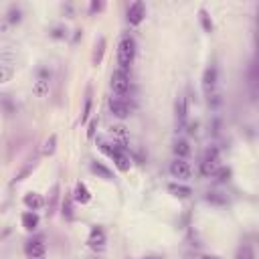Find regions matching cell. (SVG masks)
Here are the masks:
<instances>
[{
	"instance_id": "1",
	"label": "cell",
	"mask_w": 259,
	"mask_h": 259,
	"mask_svg": "<svg viewBox=\"0 0 259 259\" xmlns=\"http://www.w3.org/2000/svg\"><path fill=\"white\" fill-rule=\"evenodd\" d=\"M100 148H101V152H105L107 156L114 160V164L118 166L120 172H128L132 168V156H130V152L126 150L124 144H120V142H114V144L101 142Z\"/></svg>"
},
{
	"instance_id": "2",
	"label": "cell",
	"mask_w": 259,
	"mask_h": 259,
	"mask_svg": "<svg viewBox=\"0 0 259 259\" xmlns=\"http://www.w3.org/2000/svg\"><path fill=\"white\" fill-rule=\"evenodd\" d=\"M136 39L132 35H124L120 39V45H118V69L130 73V67L136 59Z\"/></svg>"
},
{
	"instance_id": "3",
	"label": "cell",
	"mask_w": 259,
	"mask_h": 259,
	"mask_svg": "<svg viewBox=\"0 0 259 259\" xmlns=\"http://www.w3.org/2000/svg\"><path fill=\"white\" fill-rule=\"evenodd\" d=\"M219 160H221V152L217 146H209L207 152H204L202 160H200V176H204V179H211V176L217 172V168H219Z\"/></svg>"
},
{
	"instance_id": "4",
	"label": "cell",
	"mask_w": 259,
	"mask_h": 259,
	"mask_svg": "<svg viewBox=\"0 0 259 259\" xmlns=\"http://www.w3.org/2000/svg\"><path fill=\"white\" fill-rule=\"evenodd\" d=\"M217 83H219V69H217V65H209L207 69L202 71V79H200L202 91H204V95H207V98L215 93Z\"/></svg>"
},
{
	"instance_id": "5",
	"label": "cell",
	"mask_w": 259,
	"mask_h": 259,
	"mask_svg": "<svg viewBox=\"0 0 259 259\" xmlns=\"http://www.w3.org/2000/svg\"><path fill=\"white\" fill-rule=\"evenodd\" d=\"M112 91L118 95V98H126L128 91H130V73L116 69L112 73Z\"/></svg>"
},
{
	"instance_id": "6",
	"label": "cell",
	"mask_w": 259,
	"mask_h": 259,
	"mask_svg": "<svg viewBox=\"0 0 259 259\" xmlns=\"http://www.w3.org/2000/svg\"><path fill=\"white\" fill-rule=\"evenodd\" d=\"M146 19V4L142 2V0H136V2H132L128 6V12H126V20L128 24L132 26H140Z\"/></svg>"
},
{
	"instance_id": "7",
	"label": "cell",
	"mask_w": 259,
	"mask_h": 259,
	"mask_svg": "<svg viewBox=\"0 0 259 259\" xmlns=\"http://www.w3.org/2000/svg\"><path fill=\"white\" fill-rule=\"evenodd\" d=\"M105 243H107V235H105V229L95 225L89 231V237H87V245L93 251H103L105 249Z\"/></svg>"
},
{
	"instance_id": "8",
	"label": "cell",
	"mask_w": 259,
	"mask_h": 259,
	"mask_svg": "<svg viewBox=\"0 0 259 259\" xmlns=\"http://www.w3.org/2000/svg\"><path fill=\"white\" fill-rule=\"evenodd\" d=\"M168 170H170V176L176 180H188L190 176H193V166H190L186 160H180V158H176Z\"/></svg>"
},
{
	"instance_id": "9",
	"label": "cell",
	"mask_w": 259,
	"mask_h": 259,
	"mask_svg": "<svg viewBox=\"0 0 259 259\" xmlns=\"http://www.w3.org/2000/svg\"><path fill=\"white\" fill-rule=\"evenodd\" d=\"M110 112L118 118V120H128L132 116V105L124 100V98H112L110 100Z\"/></svg>"
},
{
	"instance_id": "10",
	"label": "cell",
	"mask_w": 259,
	"mask_h": 259,
	"mask_svg": "<svg viewBox=\"0 0 259 259\" xmlns=\"http://www.w3.org/2000/svg\"><path fill=\"white\" fill-rule=\"evenodd\" d=\"M24 253L29 259H47V245L40 239H31L24 245Z\"/></svg>"
},
{
	"instance_id": "11",
	"label": "cell",
	"mask_w": 259,
	"mask_h": 259,
	"mask_svg": "<svg viewBox=\"0 0 259 259\" xmlns=\"http://www.w3.org/2000/svg\"><path fill=\"white\" fill-rule=\"evenodd\" d=\"M174 116H176V128L184 130L186 120H188V101H186L184 95H180V98L176 100V103H174Z\"/></svg>"
},
{
	"instance_id": "12",
	"label": "cell",
	"mask_w": 259,
	"mask_h": 259,
	"mask_svg": "<svg viewBox=\"0 0 259 259\" xmlns=\"http://www.w3.org/2000/svg\"><path fill=\"white\" fill-rule=\"evenodd\" d=\"M71 197H73V200L77 202V204H89L91 202V199H93V195H91V190L87 188V184L85 182H77L75 184V188L71 190Z\"/></svg>"
},
{
	"instance_id": "13",
	"label": "cell",
	"mask_w": 259,
	"mask_h": 259,
	"mask_svg": "<svg viewBox=\"0 0 259 259\" xmlns=\"http://www.w3.org/2000/svg\"><path fill=\"white\" fill-rule=\"evenodd\" d=\"M20 223H22V229L26 231V233H33V231H37L39 225H40V217L35 211H24L20 215Z\"/></svg>"
},
{
	"instance_id": "14",
	"label": "cell",
	"mask_w": 259,
	"mask_h": 259,
	"mask_svg": "<svg viewBox=\"0 0 259 259\" xmlns=\"http://www.w3.org/2000/svg\"><path fill=\"white\" fill-rule=\"evenodd\" d=\"M22 202H24V207L29 209V211H40L47 204V200L43 199V195H39V193H26L22 197Z\"/></svg>"
},
{
	"instance_id": "15",
	"label": "cell",
	"mask_w": 259,
	"mask_h": 259,
	"mask_svg": "<svg viewBox=\"0 0 259 259\" xmlns=\"http://www.w3.org/2000/svg\"><path fill=\"white\" fill-rule=\"evenodd\" d=\"M73 204H75V200H73L71 193H65L63 200H61V217H63V221H67V223L75 219V211H73Z\"/></svg>"
},
{
	"instance_id": "16",
	"label": "cell",
	"mask_w": 259,
	"mask_h": 259,
	"mask_svg": "<svg viewBox=\"0 0 259 259\" xmlns=\"http://www.w3.org/2000/svg\"><path fill=\"white\" fill-rule=\"evenodd\" d=\"M172 152L176 158H180V160H186L190 154H193V148H190V142L184 140V138H179L174 144H172Z\"/></svg>"
},
{
	"instance_id": "17",
	"label": "cell",
	"mask_w": 259,
	"mask_h": 259,
	"mask_svg": "<svg viewBox=\"0 0 259 259\" xmlns=\"http://www.w3.org/2000/svg\"><path fill=\"white\" fill-rule=\"evenodd\" d=\"M168 193H170L172 197H176V199L184 200V199H190V197H193V188L186 186V184H180V182H170V184H168Z\"/></svg>"
},
{
	"instance_id": "18",
	"label": "cell",
	"mask_w": 259,
	"mask_h": 259,
	"mask_svg": "<svg viewBox=\"0 0 259 259\" xmlns=\"http://www.w3.org/2000/svg\"><path fill=\"white\" fill-rule=\"evenodd\" d=\"M89 170L98 176V179H103V180H114V172L107 168L103 162H98V160H93L91 164H89Z\"/></svg>"
},
{
	"instance_id": "19",
	"label": "cell",
	"mask_w": 259,
	"mask_h": 259,
	"mask_svg": "<svg viewBox=\"0 0 259 259\" xmlns=\"http://www.w3.org/2000/svg\"><path fill=\"white\" fill-rule=\"evenodd\" d=\"M59 199H61V184L59 182H55L53 184V188H51V195H49V217H53L57 213V204H59Z\"/></svg>"
},
{
	"instance_id": "20",
	"label": "cell",
	"mask_w": 259,
	"mask_h": 259,
	"mask_svg": "<svg viewBox=\"0 0 259 259\" xmlns=\"http://www.w3.org/2000/svg\"><path fill=\"white\" fill-rule=\"evenodd\" d=\"M105 47H107V40L105 37H100V40L95 43V49H93V55H91V63L98 67L101 61H103V55H105Z\"/></svg>"
},
{
	"instance_id": "21",
	"label": "cell",
	"mask_w": 259,
	"mask_h": 259,
	"mask_svg": "<svg viewBox=\"0 0 259 259\" xmlns=\"http://www.w3.org/2000/svg\"><path fill=\"white\" fill-rule=\"evenodd\" d=\"M91 107H93V91H91V87H87L83 112H81V124H87V121H89V118H91Z\"/></svg>"
},
{
	"instance_id": "22",
	"label": "cell",
	"mask_w": 259,
	"mask_h": 259,
	"mask_svg": "<svg viewBox=\"0 0 259 259\" xmlns=\"http://www.w3.org/2000/svg\"><path fill=\"white\" fill-rule=\"evenodd\" d=\"M204 200H207L209 204H215V207H225V204H229L227 195L219 193V190H211V193H207Z\"/></svg>"
},
{
	"instance_id": "23",
	"label": "cell",
	"mask_w": 259,
	"mask_h": 259,
	"mask_svg": "<svg viewBox=\"0 0 259 259\" xmlns=\"http://www.w3.org/2000/svg\"><path fill=\"white\" fill-rule=\"evenodd\" d=\"M22 17H24V12H22V8L20 6H17V4H12L8 10H6V20H8V24H20L22 22Z\"/></svg>"
},
{
	"instance_id": "24",
	"label": "cell",
	"mask_w": 259,
	"mask_h": 259,
	"mask_svg": "<svg viewBox=\"0 0 259 259\" xmlns=\"http://www.w3.org/2000/svg\"><path fill=\"white\" fill-rule=\"evenodd\" d=\"M199 20H200V26H202V31L204 33H215V22H213V19H211V15L204 8H200L199 10Z\"/></svg>"
},
{
	"instance_id": "25",
	"label": "cell",
	"mask_w": 259,
	"mask_h": 259,
	"mask_svg": "<svg viewBox=\"0 0 259 259\" xmlns=\"http://www.w3.org/2000/svg\"><path fill=\"white\" fill-rule=\"evenodd\" d=\"M0 110H2L4 116H12L17 112V105L12 101L10 95H0Z\"/></svg>"
},
{
	"instance_id": "26",
	"label": "cell",
	"mask_w": 259,
	"mask_h": 259,
	"mask_svg": "<svg viewBox=\"0 0 259 259\" xmlns=\"http://www.w3.org/2000/svg\"><path fill=\"white\" fill-rule=\"evenodd\" d=\"M49 89H51V81H40V79H37L35 83H33V93L37 95V98H47Z\"/></svg>"
},
{
	"instance_id": "27",
	"label": "cell",
	"mask_w": 259,
	"mask_h": 259,
	"mask_svg": "<svg viewBox=\"0 0 259 259\" xmlns=\"http://www.w3.org/2000/svg\"><path fill=\"white\" fill-rule=\"evenodd\" d=\"M110 132H112V136L116 138V142H120V144H126L128 138H130V134H128L126 126H112Z\"/></svg>"
},
{
	"instance_id": "28",
	"label": "cell",
	"mask_w": 259,
	"mask_h": 259,
	"mask_svg": "<svg viewBox=\"0 0 259 259\" xmlns=\"http://www.w3.org/2000/svg\"><path fill=\"white\" fill-rule=\"evenodd\" d=\"M57 150V134H51L43 144V156H53Z\"/></svg>"
},
{
	"instance_id": "29",
	"label": "cell",
	"mask_w": 259,
	"mask_h": 259,
	"mask_svg": "<svg viewBox=\"0 0 259 259\" xmlns=\"http://www.w3.org/2000/svg\"><path fill=\"white\" fill-rule=\"evenodd\" d=\"M231 176H233V170H231L229 166H219L217 172L213 174V179H217V182H229Z\"/></svg>"
},
{
	"instance_id": "30",
	"label": "cell",
	"mask_w": 259,
	"mask_h": 259,
	"mask_svg": "<svg viewBox=\"0 0 259 259\" xmlns=\"http://www.w3.org/2000/svg\"><path fill=\"white\" fill-rule=\"evenodd\" d=\"M235 259H255V251H253V247L251 245H241V247L235 251Z\"/></svg>"
},
{
	"instance_id": "31",
	"label": "cell",
	"mask_w": 259,
	"mask_h": 259,
	"mask_svg": "<svg viewBox=\"0 0 259 259\" xmlns=\"http://www.w3.org/2000/svg\"><path fill=\"white\" fill-rule=\"evenodd\" d=\"M33 170H35V162H29V164H24V166L17 172V176H15V180H12V182H22L24 179H29V174H33Z\"/></svg>"
},
{
	"instance_id": "32",
	"label": "cell",
	"mask_w": 259,
	"mask_h": 259,
	"mask_svg": "<svg viewBox=\"0 0 259 259\" xmlns=\"http://www.w3.org/2000/svg\"><path fill=\"white\" fill-rule=\"evenodd\" d=\"M12 77H15V69L6 63H0V83H6Z\"/></svg>"
},
{
	"instance_id": "33",
	"label": "cell",
	"mask_w": 259,
	"mask_h": 259,
	"mask_svg": "<svg viewBox=\"0 0 259 259\" xmlns=\"http://www.w3.org/2000/svg\"><path fill=\"white\" fill-rule=\"evenodd\" d=\"M67 29L65 26H53V29L49 31V39H53V40H65L67 39Z\"/></svg>"
},
{
	"instance_id": "34",
	"label": "cell",
	"mask_w": 259,
	"mask_h": 259,
	"mask_svg": "<svg viewBox=\"0 0 259 259\" xmlns=\"http://www.w3.org/2000/svg\"><path fill=\"white\" fill-rule=\"evenodd\" d=\"M98 124H100V120L98 118H91L87 121V140H93L95 138V132H98Z\"/></svg>"
},
{
	"instance_id": "35",
	"label": "cell",
	"mask_w": 259,
	"mask_h": 259,
	"mask_svg": "<svg viewBox=\"0 0 259 259\" xmlns=\"http://www.w3.org/2000/svg\"><path fill=\"white\" fill-rule=\"evenodd\" d=\"M51 69L49 67H45V65H40L39 69H37V79H40V81H51Z\"/></svg>"
},
{
	"instance_id": "36",
	"label": "cell",
	"mask_w": 259,
	"mask_h": 259,
	"mask_svg": "<svg viewBox=\"0 0 259 259\" xmlns=\"http://www.w3.org/2000/svg\"><path fill=\"white\" fill-rule=\"evenodd\" d=\"M103 2H101V0H91V2H89V15H98V12H101L103 10Z\"/></svg>"
},
{
	"instance_id": "37",
	"label": "cell",
	"mask_w": 259,
	"mask_h": 259,
	"mask_svg": "<svg viewBox=\"0 0 259 259\" xmlns=\"http://www.w3.org/2000/svg\"><path fill=\"white\" fill-rule=\"evenodd\" d=\"M223 103V100H221V95H217V93H213V95H209V105L213 107V110H217Z\"/></svg>"
},
{
	"instance_id": "38",
	"label": "cell",
	"mask_w": 259,
	"mask_h": 259,
	"mask_svg": "<svg viewBox=\"0 0 259 259\" xmlns=\"http://www.w3.org/2000/svg\"><path fill=\"white\" fill-rule=\"evenodd\" d=\"M184 128H186V134H188V136H195V134H197L199 124H197V121H190V124H186Z\"/></svg>"
},
{
	"instance_id": "39",
	"label": "cell",
	"mask_w": 259,
	"mask_h": 259,
	"mask_svg": "<svg viewBox=\"0 0 259 259\" xmlns=\"http://www.w3.org/2000/svg\"><path fill=\"white\" fill-rule=\"evenodd\" d=\"M81 37H83V31L77 29V31H75V35H73V43H77V40H79Z\"/></svg>"
},
{
	"instance_id": "40",
	"label": "cell",
	"mask_w": 259,
	"mask_h": 259,
	"mask_svg": "<svg viewBox=\"0 0 259 259\" xmlns=\"http://www.w3.org/2000/svg\"><path fill=\"white\" fill-rule=\"evenodd\" d=\"M200 259H221V257H217V255H202Z\"/></svg>"
},
{
	"instance_id": "41",
	"label": "cell",
	"mask_w": 259,
	"mask_h": 259,
	"mask_svg": "<svg viewBox=\"0 0 259 259\" xmlns=\"http://www.w3.org/2000/svg\"><path fill=\"white\" fill-rule=\"evenodd\" d=\"M144 259H158V257H144Z\"/></svg>"
}]
</instances>
